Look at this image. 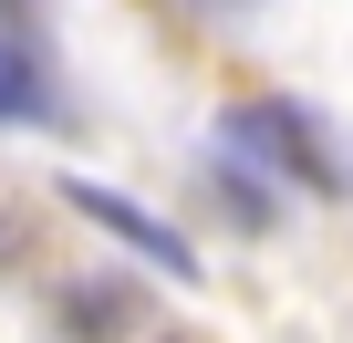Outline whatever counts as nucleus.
Segmentation results:
<instances>
[{
    "label": "nucleus",
    "mask_w": 353,
    "mask_h": 343,
    "mask_svg": "<svg viewBox=\"0 0 353 343\" xmlns=\"http://www.w3.org/2000/svg\"><path fill=\"white\" fill-rule=\"evenodd\" d=\"M229 146H250V156H270L291 188H312V198H343L353 188V166H343V146L312 125V115H291V104H239L229 115Z\"/></svg>",
    "instance_id": "obj_1"
},
{
    "label": "nucleus",
    "mask_w": 353,
    "mask_h": 343,
    "mask_svg": "<svg viewBox=\"0 0 353 343\" xmlns=\"http://www.w3.org/2000/svg\"><path fill=\"white\" fill-rule=\"evenodd\" d=\"M63 198H73V208L94 219V229H114V239H125L135 260H156L166 281H198V250H188V239H176V229H166L156 208H135V198H114V188H94V177H73Z\"/></svg>",
    "instance_id": "obj_2"
},
{
    "label": "nucleus",
    "mask_w": 353,
    "mask_h": 343,
    "mask_svg": "<svg viewBox=\"0 0 353 343\" xmlns=\"http://www.w3.org/2000/svg\"><path fill=\"white\" fill-rule=\"evenodd\" d=\"M42 115H52V84L32 73L21 42H0V125H42Z\"/></svg>",
    "instance_id": "obj_3"
},
{
    "label": "nucleus",
    "mask_w": 353,
    "mask_h": 343,
    "mask_svg": "<svg viewBox=\"0 0 353 343\" xmlns=\"http://www.w3.org/2000/svg\"><path fill=\"white\" fill-rule=\"evenodd\" d=\"M0 21H11V32H32V0H0Z\"/></svg>",
    "instance_id": "obj_4"
},
{
    "label": "nucleus",
    "mask_w": 353,
    "mask_h": 343,
    "mask_svg": "<svg viewBox=\"0 0 353 343\" xmlns=\"http://www.w3.org/2000/svg\"><path fill=\"white\" fill-rule=\"evenodd\" d=\"M198 11H250V0H198Z\"/></svg>",
    "instance_id": "obj_5"
}]
</instances>
